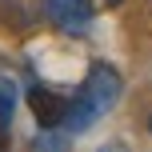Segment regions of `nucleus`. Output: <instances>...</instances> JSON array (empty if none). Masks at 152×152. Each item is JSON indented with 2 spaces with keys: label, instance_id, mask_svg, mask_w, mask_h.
<instances>
[{
  "label": "nucleus",
  "instance_id": "nucleus-1",
  "mask_svg": "<svg viewBox=\"0 0 152 152\" xmlns=\"http://www.w3.org/2000/svg\"><path fill=\"white\" fill-rule=\"evenodd\" d=\"M120 92H124V76L112 68V64H104V60H96L88 72H84V84H80V96L88 100L92 108H96V116H104V112H112L116 108V100H120Z\"/></svg>",
  "mask_w": 152,
  "mask_h": 152
},
{
  "label": "nucleus",
  "instance_id": "nucleus-2",
  "mask_svg": "<svg viewBox=\"0 0 152 152\" xmlns=\"http://www.w3.org/2000/svg\"><path fill=\"white\" fill-rule=\"evenodd\" d=\"M0 24L12 32H36L48 24V0H0Z\"/></svg>",
  "mask_w": 152,
  "mask_h": 152
},
{
  "label": "nucleus",
  "instance_id": "nucleus-3",
  "mask_svg": "<svg viewBox=\"0 0 152 152\" xmlns=\"http://www.w3.org/2000/svg\"><path fill=\"white\" fill-rule=\"evenodd\" d=\"M96 4L92 0H48V24H56L68 36H84L92 24Z\"/></svg>",
  "mask_w": 152,
  "mask_h": 152
},
{
  "label": "nucleus",
  "instance_id": "nucleus-4",
  "mask_svg": "<svg viewBox=\"0 0 152 152\" xmlns=\"http://www.w3.org/2000/svg\"><path fill=\"white\" fill-rule=\"evenodd\" d=\"M28 108H32V116H36L40 128H60L64 108H68V96L52 92L48 84H36V88H28Z\"/></svg>",
  "mask_w": 152,
  "mask_h": 152
},
{
  "label": "nucleus",
  "instance_id": "nucleus-5",
  "mask_svg": "<svg viewBox=\"0 0 152 152\" xmlns=\"http://www.w3.org/2000/svg\"><path fill=\"white\" fill-rule=\"evenodd\" d=\"M12 108H16L12 88H0V128H8V120H12Z\"/></svg>",
  "mask_w": 152,
  "mask_h": 152
},
{
  "label": "nucleus",
  "instance_id": "nucleus-6",
  "mask_svg": "<svg viewBox=\"0 0 152 152\" xmlns=\"http://www.w3.org/2000/svg\"><path fill=\"white\" fill-rule=\"evenodd\" d=\"M0 148H8V132L4 128H0Z\"/></svg>",
  "mask_w": 152,
  "mask_h": 152
},
{
  "label": "nucleus",
  "instance_id": "nucleus-7",
  "mask_svg": "<svg viewBox=\"0 0 152 152\" xmlns=\"http://www.w3.org/2000/svg\"><path fill=\"white\" fill-rule=\"evenodd\" d=\"M108 4H120V0H108Z\"/></svg>",
  "mask_w": 152,
  "mask_h": 152
}]
</instances>
